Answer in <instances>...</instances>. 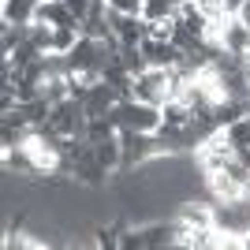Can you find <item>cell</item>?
<instances>
[{
	"instance_id": "e0dca14e",
	"label": "cell",
	"mask_w": 250,
	"mask_h": 250,
	"mask_svg": "<svg viewBox=\"0 0 250 250\" xmlns=\"http://www.w3.org/2000/svg\"><path fill=\"white\" fill-rule=\"evenodd\" d=\"M194 4L202 8L206 19H228V15H224V0H194Z\"/></svg>"
},
{
	"instance_id": "9a60e30c",
	"label": "cell",
	"mask_w": 250,
	"mask_h": 250,
	"mask_svg": "<svg viewBox=\"0 0 250 250\" xmlns=\"http://www.w3.org/2000/svg\"><path fill=\"white\" fill-rule=\"evenodd\" d=\"M224 138H228L235 149H250V112H247V116H239L235 124L224 127Z\"/></svg>"
},
{
	"instance_id": "277c9868",
	"label": "cell",
	"mask_w": 250,
	"mask_h": 250,
	"mask_svg": "<svg viewBox=\"0 0 250 250\" xmlns=\"http://www.w3.org/2000/svg\"><path fill=\"white\" fill-rule=\"evenodd\" d=\"M142 56H146L149 67H179L183 63V49L176 42H157V38L142 42Z\"/></svg>"
},
{
	"instance_id": "6da1fadb",
	"label": "cell",
	"mask_w": 250,
	"mask_h": 250,
	"mask_svg": "<svg viewBox=\"0 0 250 250\" xmlns=\"http://www.w3.org/2000/svg\"><path fill=\"white\" fill-rule=\"evenodd\" d=\"M116 120L120 131H142V135H157L165 116H161V104H146V101H116V108L108 112Z\"/></svg>"
},
{
	"instance_id": "3957f363",
	"label": "cell",
	"mask_w": 250,
	"mask_h": 250,
	"mask_svg": "<svg viewBox=\"0 0 250 250\" xmlns=\"http://www.w3.org/2000/svg\"><path fill=\"white\" fill-rule=\"evenodd\" d=\"M168 86H172L168 67H146L142 75H135V101L165 104L168 101Z\"/></svg>"
},
{
	"instance_id": "ba28073f",
	"label": "cell",
	"mask_w": 250,
	"mask_h": 250,
	"mask_svg": "<svg viewBox=\"0 0 250 250\" xmlns=\"http://www.w3.org/2000/svg\"><path fill=\"white\" fill-rule=\"evenodd\" d=\"M34 19H38V22H49V26H71V22H79L63 0H42L38 11H34Z\"/></svg>"
},
{
	"instance_id": "8992f818",
	"label": "cell",
	"mask_w": 250,
	"mask_h": 250,
	"mask_svg": "<svg viewBox=\"0 0 250 250\" xmlns=\"http://www.w3.org/2000/svg\"><path fill=\"white\" fill-rule=\"evenodd\" d=\"M108 22H112V34L124 45H142L146 42V19H142V15H120V11H112Z\"/></svg>"
},
{
	"instance_id": "44dd1931",
	"label": "cell",
	"mask_w": 250,
	"mask_h": 250,
	"mask_svg": "<svg viewBox=\"0 0 250 250\" xmlns=\"http://www.w3.org/2000/svg\"><path fill=\"white\" fill-rule=\"evenodd\" d=\"M235 19H239V22H247V26H250V0H243V8H239V15H235Z\"/></svg>"
},
{
	"instance_id": "8fae6325",
	"label": "cell",
	"mask_w": 250,
	"mask_h": 250,
	"mask_svg": "<svg viewBox=\"0 0 250 250\" xmlns=\"http://www.w3.org/2000/svg\"><path fill=\"white\" fill-rule=\"evenodd\" d=\"M26 38H30V22H26V26H19V22H4V19H0V52H4V56H8V52H15Z\"/></svg>"
},
{
	"instance_id": "30bf717a",
	"label": "cell",
	"mask_w": 250,
	"mask_h": 250,
	"mask_svg": "<svg viewBox=\"0 0 250 250\" xmlns=\"http://www.w3.org/2000/svg\"><path fill=\"white\" fill-rule=\"evenodd\" d=\"M38 4H42V0H0V19L26 26V22H34V11H38Z\"/></svg>"
},
{
	"instance_id": "2e32d148",
	"label": "cell",
	"mask_w": 250,
	"mask_h": 250,
	"mask_svg": "<svg viewBox=\"0 0 250 250\" xmlns=\"http://www.w3.org/2000/svg\"><path fill=\"white\" fill-rule=\"evenodd\" d=\"M52 30H56V26H49V22H38V19H34V22H30V42L38 45L42 52H52Z\"/></svg>"
},
{
	"instance_id": "7c38bea8",
	"label": "cell",
	"mask_w": 250,
	"mask_h": 250,
	"mask_svg": "<svg viewBox=\"0 0 250 250\" xmlns=\"http://www.w3.org/2000/svg\"><path fill=\"white\" fill-rule=\"evenodd\" d=\"M79 38H83V22H71V26H56V30H52V52L67 56V52L79 45Z\"/></svg>"
},
{
	"instance_id": "7a4b0ae2",
	"label": "cell",
	"mask_w": 250,
	"mask_h": 250,
	"mask_svg": "<svg viewBox=\"0 0 250 250\" xmlns=\"http://www.w3.org/2000/svg\"><path fill=\"white\" fill-rule=\"evenodd\" d=\"M86 120H90V116H86V104L75 101V97L52 104V116H49V124L56 127L63 138H86Z\"/></svg>"
},
{
	"instance_id": "ffe728a7",
	"label": "cell",
	"mask_w": 250,
	"mask_h": 250,
	"mask_svg": "<svg viewBox=\"0 0 250 250\" xmlns=\"http://www.w3.org/2000/svg\"><path fill=\"white\" fill-rule=\"evenodd\" d=\"M239 8H243V0H224V15H228V19H235Z\"/></svg>"
},
{
	"instance_id": "ac0fdd59",
	"label": "cell",
	"mask_w": 250,
	"mask_h": 250,
	"mask_svg": "<svg viewBox=\"0 0 250 250\" xmlns=\"http://www.w3.org/2000/svg\"><path fill=\"white\" fill-rule=\"evenodd\" d=\"M108 8L120 15H142V0H108Z\"/></svg>"
},
{
	"instance_id": "5bb4252c",
	"label": "cell",
	"mask_w": 250,
	"mask_h": 250,
	"mask_svg": "<svg viewBox=\"0 0 250 250\" xmlns=\"http://www.w3.org/2000/svg\"><path fill=\"white\" fill-rule=\"evenodd\" d=\"M179 0H142V19L157 22V19H176Z\"/></svg>"
},
{
	"instance_id": "5b68a950",
	"label": "cell",
	"mask_w": 250,
	"mask_h": 250,
	"mask_svg": "<svg viewBox=\"0 0 250 250\" xmlns=\"http://www.w3.org/2000/svg\"><path fill=\"white\" fill-rule=\"evenodd\" d=\"M179 231H202L213 228V202H183L176 213Z\"/></svg>"
},
{
	"instance_id": "d6986e66",
	"label": "cell",
	"mask_w": 250,
	"mask_h": 250,
	"mask_svg": "<svg viewBox=\"0 0 250 250\" xmlns=\"http://www.w3.org/2000/svg\"><path fill=\"white\" fill-rule=\"evenodd\" d=\"M63 4L71 8V15H75V19L83 22V15H86V11H90V4H94V0H63Z\"/></svg>"
},
{
	"instance_id": "4fadbf2b",
	"label": "cell",
	"mask_w": 250,
	"mask_h": 250,
	"mask_svg": "<svg viewBox=\"0 0 250 250\" xmlns=\"http://www.w3.org/2000/svg\"><path fill=\"white\" fill-rule=\"evenodd\" d=\"M112 135H120L112 116H90L86 120V142H101V138H112Z\"/></svg>"
},
{
	"instance_id": "9c48e42d",
	"label": "cell",
	"mask_w": 250,
	"mask_h": 250,
	"mask_svg": "<svg viewBox=\"0 0 250 250\" xmlns=\"http://www.w3.org/2000/svg\"><path fill=\"white\" fill-rule=\"evenodd\" d=\"M220 45H224L228 52H235V56H247V52H250V26H247V22H239V19H228Z\"/></svg>"
},
{
	"instance_id": "52a82bcc",
	"label": "cell",
	"mask_w": 250,
	"mask_h": 250,
	"mask_svg": "<svg viewBox=\"0 0 250 250\" xmlns=\"http://www.w3.org/2000/svg\"><path fill=\"white\" fill-rule=\"evenodd\" d=\"M83 104H86V116H108V112L116 108V94H112V86L104 83V79H101V83H94Z\"/></svg>"
}]
</instances>
